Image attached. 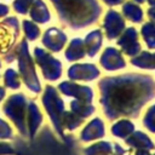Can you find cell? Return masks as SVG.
Wrapping results in <instances>:
<instances>
[{
  "label": "cell",
  "mask_w": 155,
  "mask_h": 155,
  "mask_svg": "<svg viewBox=\"0 0 155 155\" xmlns=\"http://www.w3.org/2000/svg\"><path fill=\"white\" fill-rule=\"evenodd\" d=\"M98 88L104 115L109 120L120 116L137 117L140 109L155 97V81L144 74H122L103 78Z\"/></svg>",
  "instance_id": "obj_1"
},
{
  "label": "cell",
  "mask_w": 155,
  "mask_h": 155,
  "mask_svg": "<svg viewBox=\"0 0 155 155\" xmlns=\"http://www.w3.org/2000/svg\"><path fill=\"white\" fill-rule=\"evenodd\" d=\"M61 19L74 29H81L94 23L102 7L97 0H52Z\"/></svg>",
  "instance_id": "obj_2"
},
{
  "label": "cell",
  "mask_w": 155,
  "mask_h": 155,
  "mask_svg": "<svg viewBox=\"0 0 155 155\" xmlns=\"http://www.w3.org/2000/svg\"><path fill=\"white\" fill-rule=\"evenodd\" d=\"M103 27H104L107 38L115 39L125 30V19L119 12L114 10H109L104 17Z\"/></svg>",
  "instance_id": "obj_3"
},
{
  "label": "cell",
  "mask_w": 155,
  "mask_h": 155,
  "mask_svg": "<svg viewBox=\"0 0 155 155\" xmlns=\"http://www.w3.org/2000/svg\"><path fill=\"white\" fill-rule=\"evenodd\" d=\"M117 45L127 56H136L140 52V44L138 41V33L133 27L124 30L122 35L117 40Z\"/></svg>",
  "instance_id": "obj_4"
},
{
  "label": "cell",
  "mask_w": 155,
  "mask_h": 155,
  "mask_svg": "<svg viewBox=\"0 0 155 155\" xmlns=\"http://www.w3.org/2000/svg\"><path fill=\"white\" fill-rule=\"evenodd\" d=\"M102 67L107 70H117L126 67V62L119 50L115 47H107L99 59Z\"/></svg>",
  "instance_id": "obj_5"
},
{
  "label": "cell",
  "mask_w": 155,
  "mask_h": 155,
  "mask_svg": "<svg viewBox=\"0 0 155 155\" xmlns=\"http://www.w3.org/2000/svg\"><path fill=\"white\" fill-rule=\"evenodd\" d=\"M59 90L63 93H65L67 96L75 97L78 101L91 103L92 98H93L92 88L88 87V86H84V85H78V84H74V82L64 81L63 84L59 85Z\"/></svg>",
  "instance_id": "obj_6"
},
{
  "label": "cell",
  "mask_w": 155,
  "mask_h": 155,
  "mask_svg": "<svg viewBox=\"0 0 155 155\" xmlns=\"http://www.w3.org/2000/svg\"><path fill=\"white\" fill-rule=\"evenodd\" d=\"M45 101H46L45 102L46 107L50 110L51 116L53 119V122H54L58 132L62 134V121H61L59 116L63 111V102L59 99V97H57V94L54 93V90L51 87L47 88V94H46Z\"/></svg>",
  "instance_id": "obj_7"
},
{
  "label": "cell",
  "mask_w": 155,
  "mask_h": 155,
  "mask_svg": "<svg viewBox=\"0 0 155 155\" xmlns=\"http://www.w3.org/2000/svg\"><path fill=\"white\" fill-rule=\"evenodd\" d=\"M99 69L91 63L85 64H74L69 70L68 75L70 79L74 80H82V81H91L99 76Z\"/></svg>",
  "instance_id": "obj_8"
},
{
  "label": "cell",
  "mask_w": 155,
  "mask_h": 155,
  "mask_svg": "<svg viewBox=\"0 0 155 155\" xmlns=\"http://www.w3.org/2000/svg\"><path fill=\"white\" fill-rule=\"evenodd\" d=\"M103 136H104V124L99 117H96L90 124H87V126L82 130L80 138L84 142H90L102 138Z\"/></svg>",
  "instance_id": "obj_9"
},
{
  "label": "cell",
  "mask_w": 155,
  "mask_h": 155,
  "mask_svg": "<svg viewBox=\"0 0 155 155\" xmlns=\"http://www.w3.org/2000/svg\"><path fill=\"white\" fill-rule=\"evenodd\" d=\"M126 143L134 149H147V150H151L155 148V144L151 142V139L143 132L140 131H133L127 138H125Z\"/></svg>",
  "instance_id": "obj_10"
},
{
  "label": "cell",
  "mask_w": 155,
  "mask_h": 155,
  "mask_svg": "<svg viewBox=\"0 0 155 155\" xmlns=\"http://www.w3.org/2000/svg\"><path fill=\"white\" fill-rule=\"evenodd\" d=\"M84 45H85V51H86L87 56H90V57L96 56V53L99 51V48L102 46V31L99 29L91 31L86 36Z\"/></svg>",
  "instance_id": "obj_11"
},
{
  "label": "cell",
  "mask_w": 155,
  "mask_h": 155,
  "mask_svg": "<svg viewBox=\"0 0 155 155\" xmlns=\"http://www.w3.org/2000/svg\"><path fill=\"white\" fill-rule=\"evenodd\" d=\"M65 40H67V36L64 35V33L57 29L47 30L46 36H45V44L50 46L53 51H59L63 47Z\"/></svg>",
  "instance_id": "obj_12"
},
{
  "label": "cell",
  "mask_w": 155,
  "mask_h": 155,
  "mask_svg": "<svg viewBox=\"0 0 155 155\" xmlns=\"http://www.w3.org/2000/svg\"><path fill=\"white\" fill-rule=\"evenodd\" d=\"M131 63L134 67L142 69H155V52L151 53L148 51H143L136 54V57L131 59Z\"/></svg>",
  "instance_id": "obj_13"
},
{
  "label": "cell",
  "mask_w": 155,
  "mask_h": 155,
  "mask_svg": "<svg viewBox=\"0 0 155 155\" xmlns=\"http://www.w3.org/2000/svg\"><path fill=\"white\" fill-rule=\"evenodd\" d=\"M86 54V51H85V45H84V41L81 39H74L69 47L67 48L65 51V57L68 61H78V59H81L84 58Z\"/></svg>",
  "instance_id": "obj_14"
},
{
  "label": "cell",
  "mask_w": 155,
  "mask_h": 155,
  "mask_svg": "<svg viewBox=\"0 0 155 155\" xmlns=\"http://www.w3.org/2000/svg\"><path fill=\"white\" fill-rule=\"evenodd\" d=\"M122 12H124V16L127 19H130L131 22H133V23H139V22L143 21V11H142V8L137 4L132 2V1H126L124 4Z\"/></svg>",
  "instance_id": "obj_15"
},
{
  "label": "cell",
  "mask_w": 155,
  "mask_h": 155,
  "mask_svg": "<svg viewBox=\"0 0 155 155\" xmlns=\"http://www.w3.org/2000/svg\"><path fill=\"white\" fill-rule=\"evenodd\" d=\"M133 131H134V125L130 120H126V119L119 120L111 127L113 136H115L117 138H124V139L127 138Z\"/></svg>",
  "instance_id": "obj_16"
},
{
  "label": "cell",
  "mask_w": 155,
  "mask_h": 155,
  "mask_svg": "<svg viewBox=\"0 0 155 155\" xmlns=\"http://www.w3.org/2000/svg\"><path fill=\"white\" fill-rule=\"evenodd\" d=\"M70 108H71V111L74 114H76L79 117H81L82 120L88 117L90 115H92L94 111V107L91 103L78 101V99H75L70 103Z\"/></svg>",
  "instance_id": "obj_17"
},
{
  "label": "cell",
  "mask_w": 155,
  "mask_h": 155,
  "mask_svg": "<svg viewBox=\"0 0 155 155\" xmlns=\"http://www.w3.org/2000/svg\"><path fill=\"white\" fill-rule=\"evenodd\" d=\"M85 155H113L111 144L109 142H98L86 148Z\"/></svg>",
  "instance_id": "obj_18"
},
{
  "label": "cell",
  "mask_w": 155,
  "mask_h": 155,
  "mask_svg": "<svg viewBox=\"0 0 155 155\" xmlns=\"http://www.w3.org/2000/svg\"><path fill=\"white\" fill-rule=\"evenodd\" d=\"M142 36L148 46V48H155V24L145 23L142 27Z\"/></svg>",
  "instance_id": "obj_19"
},
{
  "label": "cell",
  "mask_w": 155,
  "mask_h": 155,
  "mask_svg": "<svg viewBox=\"0 0 155 155\" xmlns=\"http://www.w3.org/2000/svg\"><path fill=\"white\" fill-rule=\"evenodd\" d=\"M143 125L147 130L155 133V104L151 105L145 113V116L143 119Z\"/></svg>",
  "instance_id": "obj_20"
},
{
  "label": "cell",
  "mask_w": 155,
  "mask_h": 155,
  "mask_svg": "<svg viewBox=\"0 0 155 155\" xmlns=\"http://www.w3.org/2000/svg\"><path fill=\"white\" fill-rule=\"evenodd\" d=\"M64 124L69 130H75L76 127H79L82 124V119L79 117L76 114H74L73 111L70 113H64Z\"/></svg>",
  "instance_id": "obj_21"
},
{
  "label": "cell",
  "mask_w": 155,
  "mask_h": 155,
  "mask_svg": "<svg viewBox=\"0 0 155 155\" xmlns=\"http://www.w3.org/2000/svg\"><path fill=\"white\" fill-rule=\"evenodd\" d=\"M114 148H115V155H128V153L120 144H115Z\"/></svg>",
  "instance_id": "obj_22"
},
{
  "label": "cell",
  "mask_w": 155,
  "mask_h": 155,
  "mask_svg": "<svg viewBox=\"0 0 155 155\" xmlns=\"http://www.w3.org/2000/svg\"><path fill=\"white\" fill-rule=\"evenodd\" d=\"M108 6H115V5H119L121 2H124L125 0H103Z\"/></svg>",
  "instance_id": "obj_23"
},
{
  "label": "cell",
  "mask_w": 155,
  "mask_h": 155,
  "mask_svg": "<svg viewBox=\"0 0 155 155\" xmlns=\"http://www.w3.org/2000/svg\"><path fill=\"white\" fill-rule=\"evenodd\" d=\"M148 16H149V18L153 21V23L155 24V6H153L151 8L148 10Z\"/></svg>",
  "instance_id": "obj_24"
},
{
  "label": "cell",
  "mask_w": 155,
  "mask_h": 155,
  "mask_svg": "<svg viewBox=\"0 0 155 155\" xmlns=\"http://www.w3.org/2000/svg\"><path fill=\"white\" fill-rule=\"evenodd\" d=\"M134 155H151V154L147 149H137V151H136Z\"/></svg>",
  "instance_id": "obj_25"
},
{
  "label": "cell",
  "mask_w": 155,
  "mask_h": 155,
  "mask_svg": "<svg viewBox=\"0 0 155 155\" xmlns=\"http://www.w3.org/2000/svg\"><path fill=\"white\" fill-rule=\"evenodd\" d=\"M147 1H148V4H149V5L155 6V0H147Z\"/></svg>",
  "instance_id": "obj_26"
},
{
  "label": "cell",
  "mask_w": 155,
  "mask_h": 155,
  "mask_svg": "<svg viewBox=\"0 0 155 155\" xmlns=\"http://www.w3.org/2000/svg\"><path fill=\"white\" fill-rule=\"evenodd\" d=\"M136 1H137V2H138V4H143V2H144V1H145V0H136Z\"/></svg>",
  "instance_id": "obj_27"
},
{
  "label": "cell",
  "mask_w": 155,
  "mask_h": 155,
  "mask_svg": "<svg viewBox=\"0 0 155 155\" xmlns=\"http://www.w3.org/2000/svg\"><path fill=\"white\" fill-rule=\"evenodd\" d=\"M154 155H155V154H154Z\"/></svg>",
  "instance_id": "obj_28"
}]
</instances>
